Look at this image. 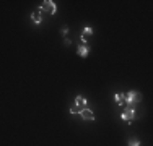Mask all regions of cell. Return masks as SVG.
Here are the masks:
<instances>
[{
  "label": "cell",
  "mask_w": 153,
  "mask_h": 146,
  "mask_svg": "<svg viewBox=\"0 0 153 146\" xmlns=\"http://www.w3.org/2000/svg\"><path fill=\"white\" fill-rule=\"evenodd\" d=\"M121 119L124 120V122H127V123H132L134 122V119H135V109L134 107H126L122 111V114H121Z\"/></svg>",
  "instance_id": "1"
},
{
  "label": "cell",
  "mask_w": 153,
  "mask_h": 146,
  "mask_svg": "<svg viewBox=\"0 0 153 146\" xmlns=\"http://www.w3.org/2000/svg\"><path fill=\"white\" fill-rule=\"evenodd\" d=\"M140 99L142 97H140V93H138V91H129V93L126 94V102L130 105V107H132L134 104H138Z\"/></svg>",
  "instance_id": "2"
},
{
  "label": "cell",
  "mask_w": 153,
  "mask_h": 146,
  "mask_svg": "<svg viewBox=\"0 0 153 146\" xmlns=\"http://www.w3.org/2000/svg\"><path fill=\"white\" fill-rule=\"evenodd\" d=\"M56 10H57V7H56V3H54L52 0H46V2H42L41 12H46V13H49V15H54V13H56Z\"/></svg>",
  "instance_id": "3"
},
{
  "label": "cell",
  "mask_w": 153,
  "mask_h": 146,
  "mask_svg": "<svg viewBox=\"0 0 153 146\" xmlns=\"http://www.w3.org/2000/svg\"><path fill=\"white\" fill-rule=\"evenodd\" d=\"M31 20L34 21L36 24H41L42 23V12H41V8H38V10H34V12H33Z\"/></svg>",
  "instance_id": "4"
},
{
  "label": "cell",
  "mask_w": 153,
  "mask_h": 146,
  "mask_svg": "<svg viewBox=\"0 0 153 146\" xmlns=\"http://www.w3.org/2000/svg\"><path fill=\"white\" fill-rule=\"evenodd\" d=\"M90 36H93V28L91 26H85L83 28V32H82V42L86 44V39H88Z\"/></svg>",
  "instance_id": "5"
},
{
  "label": "cell",
  "mask_w": 153,
  "mask_h": 146,
  "mask_svg": "<svg viewBox=\"0 0 153 146\" xmlns=\"http://www.w3.org/2000/svg\"><path fill=\"white\" fill-rule=\"evenodd\" d=\"M76 54H78L80 57H86L90 54V47L88 44H82V46H78V49H76Z\"/></svg>",
  "instance_id": "6"
},
{
  "label": "cell",
  "mask_w": 153,
  "mask_h": 146,
  "mask_svg": "<svg viewBox=\"0 0 153 146\" xmlns=\"http://www.w3.org/2000/svg\"><path fill=\"white\" fill-rule=\"evenodd\" d=\"M80 115H82L83 120H88V122H90V120H94V114L90 111V109H86V107L83 109L82 112H80Z\"/></svg>",
  "instance_id": "7"
},
{
  "label": "cell",
  "mask_w": 153,
  "mask_h": 146,
  "mask_svg": "<svg viewBox=\"0 0 153 146\" xmlns=\"http://www.w3.org/2000/svg\"><path fill=\"white\" fill-rule=\"evenodd\" d=\"M74 104L78 105V107H82V109H85V107H86V97L82 96V94H78V96L75 97V102H74Z\"/></svg>",
  "instance_id": "8"
},
{
  "label": "cell",
  "mask_w": 153,
  "mask_h": 146,
  "mask_svg": "<svg viewBox=\"0 0 153 146\" xmlns=\"http://www.w3.org/2000/svg\"><path fill=\"white\" fill-rule=\"evenodd\" d=\"M114 101L117 102V105H122L124 102H126V94H124V93H117L114 96Z\"/></svg>",
  "instance_id": "9"
},
{
  "label": "cell",
  "mask_w": 153,
  "mask_h": 146,
  "mask_svg": "<svg viewBox=\"0 0 153 146\" xmlns=\"http://www.w3.org/2000/svg\"><path fill=\"white\" fill-rule=\"evenodd\" d=\"M83 111V109L82 107H78V105H72V107H70V114H74V115H76V114H80V112H82Z\"/></svg>",
  "instance_id": "10"
},
{
  "label": "cell",
  "mask_w": 153,
  "mask_h": 146,
  "mask_svg": "<svg viewBox=\"0 0 153 146\" xmlns=\"http://www.w3.org/2000/svg\"><path fill=\"white\" fill-rule=\"evenodd\" d=\"M127 145L129 146H140V140H138V138H130Z\"/></svg>",
  "instance_id": "11"
},
{
  "label": "cell",
  "mask_w": 153,
  "mask_h": 146,
  "mask_svg": "<svg viewBox=\"0 0 153 146\" xmlns=\"http://www.w3.org/2000/svg\"><path fill=\"white\" fill-rule=\"evenodd\" d=\"M60 32H62V34H64V36H65V34H67V32H68V26H67V24L60 28Z\"/></svg>",
  "instance_id": "12"
}]
</instances>
